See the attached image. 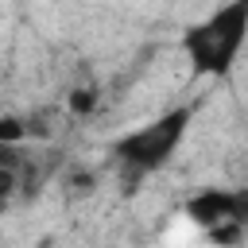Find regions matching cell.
Here are the masks:
<instances>
[{
  "mask_svg": "<svg viewBox=\"0 0 248 248\" xmlns=\"http://www.w3.org/2000/svg\"><path fill=\"white\" fill-rule=\"evenodd\" d=\"M248 43V0H225L182 31V54L198 78H229Z\"/></svg>",
  "mask_w": 248,
  "mask_h": 248,
  "instance_id": "6da1fadb",
  "label": "cell"
},
{
  "mask_svg": "<svg viewBox=\"0 0 248 248\" xmlns=\"http://www.w3.org/2000/svg\"><path fill=\"white\" fill-rule=\"evenodd\" d=\"M194 112H198V105H174V108L159 112L155 120L124 132V136L112 143V159H116V167H120V178L140 182V178L163 170V167L178 155L182 140L190 136Z\"/></svg>",
  "mask_w": 248,
  "mask_h": 248,
  "instance_id": "7a4b0ae2",
  "label": "cell"
},
{
  "mask_svg": "<svg viewBox=\"0 0 248 248\" xmlns=\"http://www.w3.org/2000/svg\"><path fill=\"white\" fill-rule=\"evenodd\" d=\"M182 213L217 244L240 240L248 232V186H205L186 198Z\"/></svg>",
  "mask_w": 248,
  "mask_h": 248,
  "instance_id": "3957f363",
  "label": "cell"
},
{
  "mask_svg": "<svg viewBox=\"0 0 248 248\" xmlns=\"http://www.w3.org/2000/svg\"><path fill=\"white\" fill-rule=\"evenodd\" d=\"M23 136H27V124H23L19 116H0V147L19 143Z\"/></svg>",
  "mask_w": 248,
  "mask_h": 248,
  "instance_id": "277c9868",
  "label": "cell"
},
{
  "mask_svg": "<svg viewBox=\"0 0 248 248\" xmlns=\"http://www.w3.org/2000/svg\"><path fill=\"white\" fill-rule=\"evenodd\" d=\"M93 105H97V93H89V89H74L70 93V108L74 112H89Z\"/></svg>",
  "mask_w": 248,
  "mask_h": 248,
  "instance_id": "5b68a950",
  "label": "cell"
},
{
  "mask_svg": "<svg viewBox=\"0 0 248 248\" xmlns=\"http://www.w3.org/2000/svg\"><path fill=\"white\" fill-rule=\"evenodd\" d=\"M0 205H4V198H0Z\"/></svg>",
  "mask_w": 248,
  "mask_h": 248,
  "instance_id": "8992f818",
  "label": "cell"
}]
</instances>
